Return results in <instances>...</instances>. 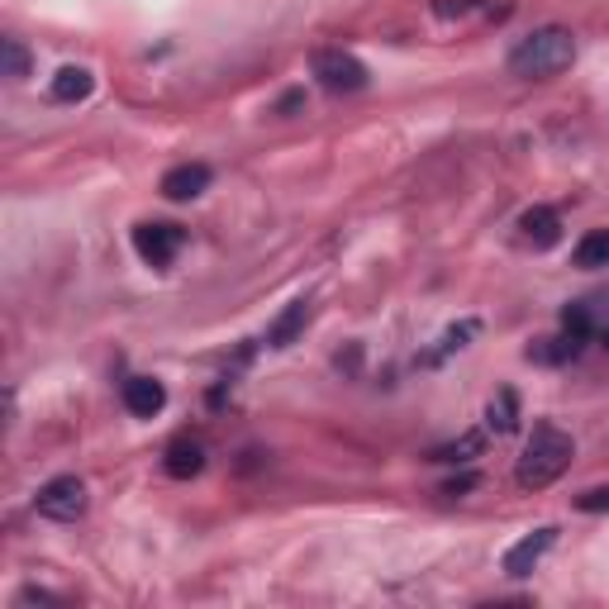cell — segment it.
I'll use <instances>...</instances> for the list:
<instances>
[{"instance_id": "cell-15", "label": "cell", "mask_w": 609, "mask_h": 609, "mask_svg": "<svg viewBox=\"0 0 609 609\" xmlns=\"http://www.w3.org/2000/svg\"><path fill=\"white\" fill-rule=\"evenodd\" d=\"M486 429H495V433H515L519 429V395L509 386L486 405Z\"/></svg>"}, {"instance_id": "cell-9", "label": "cell", "mask_w": 609, "mask_h": 609, "mask_svg": "<svg viewBox=\"0 0 609 609\" xmlns=\"http://www.w3.org/2000/svg\"><path fill=\"white\" fill-rule=\"evenodd\" d=\"M519 233H524V243H533V248H557L562 243V215H557L553 205H533L519 215Z\"/></svg>"}, {"instance_id": "cell-22", "label": "cell", "mask_w": 609, "mask_h": 609, "mask_svg": "<svg viewBox=\"0 0 609 609\" xmlns=\"http://www.w3.org/2000/svg\"><path fill=\"white\" fill-rule=\"evenodd\" d=\"M471 486H477V477H457V481H447V486H443V495H462Z\"/></svg>"}, {"instance_id": "cell-4", "label": "cell", "mask_w": 609, "mask_h": 609, "mask_svg": "<svg viewBox=\"0 0 609 609\" xmlns=\"http://www.w3.org/2000/svg\"><path fill=\"white\" fill-rule=\"evenodd\" d=\"M86 505H91V495H86L81 477H53L39 486V495H34V509H39L43 519H53V524H77L86 515Z\"/></svg>"}, {"instance_id": "cell-13", "label": "cell", "mask_w": 609, "mask_h": 609, "mask_svg": "<svg viewBox=\"0 0 609 609\" xmlns=\"http://www.w3.org/2000/svg\"><path fill=\"white\" fill-rule=\"evenodd\" d=\"M586 353L576 339H567V333H557V339H538L529 347V363H538V367H567V363H576V357Z\"/></svg>"}, {"instance_id": "cell-23", "label": "cell", "mask_w": 609, "mask_h": 609, "mask_svg": "<svg viewBox=\"0 0 609 609\" xmlns=\"http://www.w3.org/2000/svg\"><path fill=\"white\" fill-rule=\"evenodd\" d=\"M301 101H305V91H286L277 110H281V115H291V110H295V105H301Z\"/></svg>"}, {"instance_id": "cell-10", "label": "cell", "mask_w": 609, "mask_h": 609, "mask_svg": "<svg viewBox=\"0 0 609 609\" xmlns=\"http://www.w3.org/2000/svg\"><path fill=\"white\" fill-rule=\"evenodd\" d=\"M205 186H210V167L205 163H181V167L167 172L157 191H163L167 201H195V195H205Z\"/></svg>"}, {"instance_id": "cell-6", "label": "cell", "mask_w": 609, "mask_h": 609, "mask_svg": "<svg viewBox=\"0 0 609 609\" xmlns=\"http://www.w3.org/2000/svg\"><path fill=\"white\" fill-rule=\"evenodd\" d=\"M553 543H557V529H553V524H543V529L524 533L519 543H509V548H505L500 571H505L509 581H524V576H533V571L543 567V557L553 553Z\"/></svg>"}, {"instance_id": "cell-16", "label": "cell", "mask_w": 609, "mask_h": 609, "mask_svg": "<svg viewBox=\"0 0 609 609\" xmlns=\"http://www.w3.org/2000/svg\"><path fill=\"white\" fill-rule=\"evenodd\" d=\"M481 443H486V439H481V433H462V439H457V443H447V447H433V453H429V462H443V467H462V462H471V457L481 453Z\"/></svg>"}, {"instance_id": "cell-7", "label": "cell", "mask_w": 609, "mask_h": 609, "mask_svg": "<svg viewBox=\"0 0 609 609\" xmlns=\"http://www.w3.org/2000/svg\"><path fill=\"white\" fill-rule=\"evenodd\" d=\"M119 401L134 419H157L167 409V386L157 377H129L119 386Z\"/></svg>"}, {"instance_id": "cell-1", "label": "cell", "mask_w": 609, "mask_h": 609, "mask_svg": "<svg viewBox=\"0 0 609 609\" xmlns=\"http://www.w3.org/2000/svg\"><path fill=\"white\" fill-rule=\"evenodd\" d=\"M505 62L519 81H548L576 62V34L567 24H538V29H529L524 39L509 48Z\"/></svg>"}, {"instance_id": "cell-14", "label": "cell", "mask_w": 609, "mask_h": 609, "mask_svg": "<svg viewBox=\"0 0 609 609\" xmlns=\"http://www.w3.org/2000/svg\"><path fill=\"white\" fill-rule=\"evenodd\" d=\"M571 263L581 271H595V267H609V229H591L586 239L571 248Z\"/></svg>"}, {"instance_id": "cell-11", "label": "cell", "mask_w": 609, "mask_h": 609, "mask_svg": "<svg viewBox=\"0 0 609 609\" xmlns=\"http://www.w3.org/2000/svg\"><path fill=\"white\" fill-rule=\"evenodd\" d=\"M305 325H309V301H291V305H286L281 315L267 325V347H291V343L305 333Z\"/></svg>"}, {"instance_id": "cell-3", "label": "cell", "mask_w": 609, "mask_h": 609, "mask_svg": "<svg viewBox=\"0 0 609 609\" xmlns=\"http://www.w3.org/2000/svg\"><path fill=\"white\" fill-rule=\"evenodd\" d=\"M309 77H315L325 91L333 96H357L371 86V72L367 62L357 53H347V48H319L315 58H309Z\"/></svg>"}, {"instance_id": "cell-2", "label": "cell", "mask_w": 609, "mask_h": 609, "mask_svg": "<svg viewBox=\"0 0 609 609\" xmlns=\"http://www.w3.org/2000/svg\"><path fill=\"white\" fill-rule=\"evenodd\" d=\"M571 457H576L571 433H562L557 424H533L529 443H524V457H519V467H515L519 491H548L553 481L571 467Z\"/></svg>"}, {"instance_id": "cell-5", "label": "cell", "mask_w": 609, "mask_h": 609, "mask_svg": "<svg viewBox=\"0 0 609 609\" xmlns=\"http://www.w3.org/2000/svg\"><path fill=\"white\" fill-rule=\"evenodd\" d=\"M129 243H134V253H139L148 267L163 271V267H172V257L186 248V229L181 224H172V219H143V224H134Z\"/></svg>"}, {"instance_id": "cell-8", "label": "cell", "mask_w": 609, "mask_h": 609, "mask_svg": "<svg viewBox=\"0 0 609 609\" xmlns=\"http://www.w3.org/2000/svg\"><path fill=\"white\" fill-rule=\"evenodd\" d=\"M163 471H167L172 481H191V477H201V471H205V443H201V439H191V433L172 439V443H167V453H163Z\"/></svg>"}, {"instance_id": "cell-12", "label": "cell", "mask_w": 609, "mask_h": 609, "mask_svg": "<svg viewBox=\"0 0 609 609\" xmlns=\"http://www.w3.org/2000/svg\"><path fill=\"white\" fill-rule=\"evenodd\" d=\"M91 91H96V77L86 67H62L53 81H48V96L62 105H81V101H91Z\"/></svg>"}, {"instance_id": "cell-18", "label": "cell", "mask_w": 609, "mask_h": 609, "mask_svg": "<svg viewBox=\"0 0 609 609\" xmlns=\"http://www.w3.org/2000/svg\"><path fill=\"white\" fill-rule=\"evenodd\" d=\"M486 5V0H429V10H433V20H467V15H477V10Z\"/></svg>"}, {"instance_id": "cell-20", "label": "cell", "mask_w": 609, "mask_h": 609, "mask_svg": "<svg viewBox=\"0 0 609 609\" xmlns=\"http://www.w3.org/2000/svg\"><path fill=\"white\" fill-rule=\"evenodd\" d=\"M571 505H576L581 515H609V486H591V491H581Z\"/></svg>"}, {"instance_id": "cell-19", "label": "cell", "mask_w": 609, "mask_h": 609, "mask_svg": "<svg viewBox=\"0 0 609 609\" xmlns=\"http://www.w3.org/2000/svg\"><path fill=\"white\" fill-rule=\"evenodd\" d=\"M0 58H5V77H29V53H24L20 39L0 43Z\"/></svg>"}, {"instance_id": "cell-17", "label": "cell", "mask_w": 609, "mask_h": 609, "mask_svg": "<svg viewBox=\"0 0 609 609\" xmlns=\"http://www.w3.org/2000/svg\"><path fill=\"white\" fill-rule=\"evenodd\" d=\"M562 333H567V339H576L581 347H591V339L600 333V329H595L591 305H567V309H562Z\"/></svg>"}, {"instance_id": "cell-21", "label": "cell", "mask_w": 609, "mask_h": 609, "mask_svg": "<svg viewBox=\"0 0 609 609\" xmlns=\"http://www.w3.org/2000/svg\"><path fill=\"white\" fill-rule=\"evenodd\" d=\"M477 329H481L477 319H467V325L447 329V333H443V347H439V353H453V347H467V339H471V333H477Z\"/></svg>"}]
</instances>
